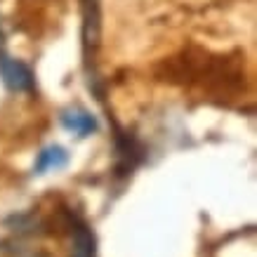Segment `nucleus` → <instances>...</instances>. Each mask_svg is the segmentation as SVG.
Wrapping results in <instances>:
<instances>
[{
	"label": "nucleus",
	"mask_w": 257,
	"mask_h": 257,
	"mask_svg": "<svg viewBox=\"0 0 257 257\" xmlns=\"http://www.w3.org/2000/svg\"><path fill=\"white\" fill-rule=\"evenodd\" d=\"M0 78L5 83L8 90L12 92H31L36 87V78H33V71L15 57L0 52Z\"/></svg>",
	"instance_id": "nucleus-1"
},
{
	"label": "nucleus",
	"mask_w": 257,
	"mask_h": 257,
	"mask_svg": "<svg viewBox=\"0 0 257 257\" xmlns=\"http://www.w3.org/2000/svg\"><path fill=\"white\" fill-rule=\"evenodd\" d=\"M142 149L135 142V137L125 133H118L116 137V168L118 175H127L130 170H135V165L140 163Z\"/></svg>",
	"instance_id": "nucleus-2"
},
{
	"label": "nucleus",
	"mask_w": 257,
	"mask_h": 257,
	"mask_svg": "<svg viewBox=\"0 0 257 257\" xmlns=\"http://www.w3.org/2000/svg\"><path fill=\"white\" fill-rule=\"evenodd\" d=\"M97 255V238L85 222H73L71 229V257H94Z\"/></svg>",
	"instance_id": "nucleus-3"
},
{
	"label": "nucleus",
	"mask_w": 257,
	"mask_h": 257,
	"mask_svg": "<svg viewBox=\"0 0 257 257\" xmlns=\"http://www.w3.org/2000/svg\"><path fill=\"white\" fill-rule=\"evenodd\" d=\"M62 125L78 137H87V135L97 133V127H99L97 118L83 109H66L62 113Z\"/></svg>",
	"instance_id": "nucleus-4"
},
{
	"label": "nucleus",
	"mask_w": 257,
	"mask_h": 257,
	"mask_svg": "<svg viewBox=\"0 0 257 257\" xmlns=\"http://www.w3.org/2000/svg\"><path fill=\"white\" fill-rule=\"evenodd\" d=\"M66 163H69L66 149L59 147V144H52V147H45L38 154L36 165H33V172H36V175H45L47 170H62Z\"/></svg>",
	"instance_id": "nucleus-5"
},
{
	"label": "nucleus",
	"mask_w": 257,
	"mask_h": 257,
	"mask_svg": "<svg viewBox=\"0 0 257 257\" xmlns=\"http://www.w3.org/2000/svg\"><path fill=\"white\" fill-rule=\"evenodd\" d=\"M0 40H3V33H0Z\"/></svg>",
	"instance_id": "nucleus-6"
}]
</instances>
